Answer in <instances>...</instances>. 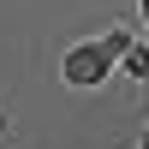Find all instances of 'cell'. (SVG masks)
I'll use <instances>...</instances> for the list:
<instances>
[{
	"instance_id": "cell-3",
	"label": "cell",
	"mask_w": 149,
	"mask_h": 149,
	"mask_svg": "<svg viewBox=\"0 0 149 149\" xmlns=\"http://www.w3.org/2000/svg\"><path fill=\"white\" fill-rule=\"evenodd\" d=\"M143 18H149V0H143Z\"/></svg>"
},
{
	"instance_id": "cell-4",
	"label": "cell",
	"mask_w": 149,
	"mask_h": 149,
	"mask_svg": "<svg viewBox=\"0 0 149 149\" xmlns=\"http://www.w3.org/2000/svg\"><path fill=\"white\" fill-rule=\"evenodd\" d=\"M143 149H149V131H143Z\"/></svg>"
},
{
	"instance_id": "cell-2",
	"label": "cell",
	"mask_w": 149,
	"mask_h": 149,
	"mask_svg": "<svg viewBox=\"0 0 149 149\" xmlns=\"http://www.w3.org/2000/svg\"><path fill=\"white\" fill-rule=\"evenodd\" d=\"M125 66L137 72V78H149V48H131V54H125Z\"/></svg>"
},
{
	"instance_id": "cell-1",
	"label": "cell",
	"mask_w": 149,
	"mask_h": 149,
	"mask_svg": "<svg viewBox=\"0 0 149 149\" xmlns=\"http://www.w3.org/2000/svg\"><path fill=\"white\" fill-rule=\"evenodd\" d=\"M113 54H131L125 36H107V42H95V48H72V54H66V78H72V84H95Z\"/></svg>"
}]
</instances>
